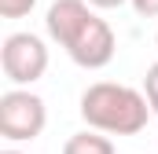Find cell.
Instances as JSON below:
<instances>
[{
  "label": "cell",
  "mask_w": 158,
  "mask_h": 154,
  "mask_svg": "<svg viewBox=\"0 0 158 154\" xmlns=\"http://www.w3.org/2000/svg\"><path fill=\"white\" fill-rule=\"evenodd\" d=\"M81 117L92 132L136 136L151 121V103L140 88H129L118 81H96L81 92Z\"/></svg>",
  "instance_id": "cell-1"
},
{
  "label": "cell",
  "mask_w": 158,
  "mask_h": 154,
  "mask_svg": "<svg viewBox=\"0 0 158 154\" xmlns=\"http://www.w3.org/2000/svg\"><path fill=\"white\" fill-rule=\"evenodd\" d=\"M48 125V107L30 88H7L0 95V136L7 143H33Z\"/></svg>",
  "instance_id": "cell-2"
},
{
  "label": "cell",
  "mask_w": 158,
  "mask_h": 154,
  "mask_svg": "<svg viewBox=\"0 0 158 154\" xmlns=\"http://www.w3.org/2000/svg\"><path fill=\"white\" fill-rule=\"evenodd\" d=\"M0 70L15 88H30L33 81L48 74V44L37 33H7L0 44Z\"/></svg>",
  "instance_id": "cell-3"
},
{
  "label": "cell",
  "mask_w": 158,
  "mask_h": 154,
  "mask_svg": "<svg viewBox=\"0 0 158 154\" xmlns=\"http://www.w3.org/2000/svg\"><path fill=\"white\" fill-rule=\"evenodd\" d=\"M63 51L77 63L81 70H103V66L114 59L118 40H114L110 22H107V18H99V15L92 11V15L81 22L77 30H74V37L63 44Z\"/></svg>",
  "instance_id": "cell-4"
},
{
  "label": "cell",
  "mask_w": 158,
  "mask_h": 154,
  "mask_svg": "<svg viewBox=\"0 0 158 154\" xmlns=\"http://www.w3.org/2000/svg\"><path fill=\"white\" fill-rule=\"evenodd\" d=\"M88 15H92V4L88 0H55L48 7V15H44V30H48V37L63 48Z\"/></svg>",
  "instance_id": "cell-5"
},
{
  "label": "cell",
  "mask_w": 158,
  "mask_h": 154,
  "mask_svg": "<svg viewBox=\"0 0 158 154\" xmlns=\"http://www.w3.org/2000/svg\"><path fill=\"white\" fill-rule=\"evenodd\" d=\"M63 154H114V143H110V136L88 128V132H74L63 143Z\"/></svg>",
  "instance_id": "cell-6"
},
{
  "label": "cell",
  "mask_w": 158,
  "mask_h": 154,
  "mask_svg": "<svg viewBox=\"0 0 158 154\" xmlns=\"http://www.w3.org/2000/svg\"><path fill=\"white\" fill-rule=\"evenodd\" d=\"M143 95L151 103V114H158V63H151L143 74Z\"/></svg>",
  "instance_id": "cell-7"
},
{
  "label": "cell",
  "mask_w": 158,
  "mask_h": 154,
  "mask_svg": "<svg viewBox=\"0 0 158 154\" xmlns=\"http://www.w3.org/2000/svg\"><path fill=\"white\" fill-rule=\"evenodd\" d=\"M37 7V0H0V15L4 18H22Z\"/></svg>",
  "instance_id": "cell-8"
},
{
  "label": "cell",
  "mask_w": 158,
  "mask_h": 154,
  "mask_svg": "<svg viewBox=\"0 0 158 154\" xmlns=\"http://www.w3.org/2000/svg\"><path fill=\"white\" fill-rule=\"evenodd\" d=\"M140 18H158V0H129Z\"/></svg>",
  "instance_id": "cell-9"
},
{
  "label": "cell",
  "mask_w": 158,
  "mask_h": 154,
  "mask_svg": "<svg viewBox=\"0 0 158 154\" xmlns=\"http://www.w3.org/2000/svg\"><path fill=\"white\" fill-rule=\"evenodd\" d=\"M92 7H99V11H110V7H121V4H129V0H88Z\"/></svg>",
  "instance_id": "cell-10"
},
{
  "label": "cell",
  "mask_w": 158,
  "mask_h": 154,
  "mask_svg": "<svg viewBox=\"0 0 158 154\" xmlns=\"http://www.w3.org/2000/svg\"><path fill=\"white\" fill-rule=\"evenodd\" d=\"M0 154H26V151H15V147H4Z\"/></svg>",
  "instance_id": "cell-11"
},
{
  "label": "cell",
  "mask_w": 158,
  "mask_h": 154,
  "mask_svg": "<svg viewBox=\"0 0 158 154\" xmlns=\"http://www.w3.org/2000/svg\"><path fill=\"white\" fill-rule=\"evenodd\" d=\"M155 48H158V33H155Z\"/></svg>",
  "instance_id": "cell-12"
}]
</instances>
